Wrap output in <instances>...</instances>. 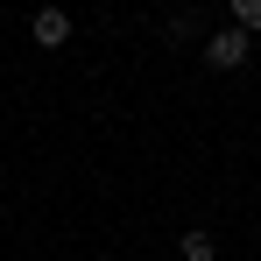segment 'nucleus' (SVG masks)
I'll return each instance as SVG.
<instances>
[{
	"mask_svg": "<svg viewBox=\"0 0 261 261\" xmlns=\"http://www.w3.org/2000/svg\"><path fill=\"white\" fill-rule=\"evenodd\" d=\"M247 43H254L247 29H219L212 43H205V64H212V71H240V64H247Z\"/></svg>",
	"mask_w": 261,
	"mask_h": 261,
	"instance_id": "f257e3e1",
	"label": "nucleus"
},
{
	"mask_svg": "<svg viewBox=\"0 0 261 261\" xmlns=\"http://www.w3.org/2000/svg\"><path fill=\"white\" fill-rule=\"evenodd\" d=\"M36 43H43V49L71 43V14H64V7H43V14H36Z\"/></svg>",
	"mask_w": 261,
	"mask_h": 261,
	"instance_id": "f03ea898",
	"label": "nucleus"
},
{
	"mask_svg": "<svg viewBox=\"0 0 261 261\" xmlns=\"http://www.w3.org/2000/svg\"><path fill=\"white\" fill-rule=\"evenodd\" d=\"M233 29H247V36H261V0H233Z\"/></svg>",
	"mask_w": 261,
	"mask_h": 261,
	"instance_id": "20e7f679",
	"label": "nucleus"
},
{
	"mask_svg": "<svg viewBox=\"0 0 261 261\" xmlns=\"http://www.w3.org/2000/svg\"><path fill=\"white\" fill-rule=\"evenodd\" d=\"M176 247H184V261H212V254H219V247H212V233H198V226H191Z\"/></svg>",
	"mask_w": 261,
	"mask_h": 261,
	"instance_id": "7ed1b4c3",
	"label": "nucleus"
}]
</instances>
